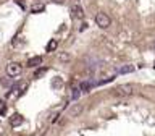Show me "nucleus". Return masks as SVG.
Segmentation results:
<instances>
[{"label": "nucleus", "mask_w": 155, "mask_h": 136, "mask_svg": "<svg viewBox=\"0 0 155 136\" xmlns=\"http://www.w3.org/2000/svg\"><path fill=\"white\" fill-rule=\"evenodd\" d=\"M95 23H97V26L99 28H102V29H107L111 24V19H110V16L107 13H104V12H99L95 15Z\"/></svg>", "instance_id": "1"}, {"label": "nucleus", "mask_w": 155, "mask_h": 136, "mask_svg": "<svg viewBox=\"0 0 155 136\" xmlns=\"http://www.w3.org/2000/svg\"><path fill=\"white\" fill-rule=\"evenodd\" d=\"M133 94V86L131 84H120L113 89V96L116 97H126Z\"/></svg>", "instance_id": "2"}, {"label": "nucleus", "mask_w": 155, "mask_h": 136, "mask_svg": "<svg viewBox=\"0 0 155 136\" xmlns=\"http://www.w3.org/2000/svg\"><path fill=\"white\" fill-rule=\"evenodd\" d=\"M21 71H23V66L19 65V63H16V62H12V63H8V65H7V75L10 78L19 76V75H21Z\"/></svg>", "instance_id": "3"}, {"label": "nucleus", "mask_w": 155, "mask_h": 136, "mask_svg": "<svg viewBox=\"0 0 155 136\" xmlns=\"http://www.w3.org/2000/svg\"><path fill=\"white\" fill-rule=\"evenodd\" d=\"M71 13H73V18H76V19H82L84 18V10H82L81 5H73V8H71Z\"/></svg>", "instance_id": "4"}, {"label": "nucleus", "mask_w": 155, "mask_h": 136, "mask_svg": "<svg viewBox=\"0 0 155 136\" xmlns=\"http://www.w3.org/2000/svg\"><path fill=\"white\" fill-rule=\"evenodd\" d=\"M42 63V57L41 55H34V57H31L28 60V63H26V66H29V68H34V66H39Z\"/></svg>", "instance_id": "5"}, {"label": "nucleus", "mask_w": 155, "mask_h": 136, "mask_svg": "<svg viewBox=\"0 0 155 136\" xmlns=\"http://www.w3.org/2000/svg\"><path fill=\"white\" fill-rule=\"evenodd\" d=\"M23 121H24V118H23L19 114H13V117L10 118V125H12L13 128H16V126L23 125Z\"/></svg>", "instance_id": "6"}, {"label": "nucleus", "mask_w": 155, "mask_h": 136, "mask_svg": "<svg viewBox=\"0 0 155 136\" xmlns=\"http://www.w3.org/2000/svg\"><path fill=\"white\" fill-rule=\"evenodd\" d=\"M61 86H63V78L55 76V78L52 80V87H53V89H60Z\"/></svg>", "instance_id": "7"}, {"label": "nucleus", "mask_w": 155, "mask_h": 136, "mask_svg": "<svg viewBox=\"0 0 155 136\" xmlns=\"http://www.w3.org/2000/svg\"><path fill=\"white\" fill-rule=\"evenodd\" d=\"M57 47H58V41L57 39H52V41L45 46V52H53Z\"/></svg>", "instance_id": "8"}, {"label": "nucleus", "mask_w": 155, "mask_h": 136, "mask_svg": "<svg viewBox=\"0 0 155 136\" xmlns=\"http://www.w3.org/2000/svg\"><path fill=\"white\" fill-rule=\"evenodd\" d=\"M131 71H134V66L133 65H124V66H121L116 70V73H120V75H124V73H131Z\"/></svg>", "instance_id": "9"}, {"label": "nucleus", "mask_w": 155, "mask_h": 136, "mask_svg": "<svg viewBox=\"0 0 155 136\" xmlns=\"http://www.w3.org/2000/svg\"><path fill=\"white\" fill-rule=\"evenodd\" d=\"M81 112H82V105H74L70 112H68V115H70V117H76V115H79Z\"/></svg>", "instance_id": "10"}, {"label": "nucleus", "mask_w": 155, "mask_h": 136, "mask_svg": "<svg viewBox=\"0 0 155 136\" xmlns=\"http://www.w3.org/2000/svg\"><path fill=\"white\" fill-rule=\"evenodd\" d=\"M79 89H81V92H89V89H91V83H89V81H84V83H81Z\"/></svg>", "instance_id": "11"}, {"label": "nucleus", "mask_w": 155, "mask_h": 136, "mask_svg": "<svg viewBox=\"0 0 155 136\" xmlns=\"http://www.w3.org/2000/svg\"><path fill=\"white\" fill-rule=\"evenodd\" d=\"M45 73H47V68H39V70H36V73H34V78H42Z\"/></svg>", "instance_id": "12"}, {"label": "nucleus", "mask_w": 155, "mask_h": 136, "mask_svg": "<svg viewBox=\"0 0 155 136\" xmlns=\"http://www.w3.org/2000/svg\"><path fill=\"white\" fill-rule=\"evenodd\" d=\"M81 96V89L79 87H73V96H71V99L73 100H78V97Z\"/></svg>", "instance_id": "13"}, {"label": "nucleus", "mask_w": 155, "mask_h": 136, "mask_svg": "<svg viewBox=\"0 0 155 136\" xmlns=\"http://www.w3.org/2000/svg\"><path fill=\"white\" fill-rule=\"evenodd\" d=\"M58 58H60V60L61 62H70V53H68V52H65V53H60V55H58Z\"/></svg>", "instance_id": "14"}, {"label": "nucleus", "mask_w": 155, "mask_h": 136, "mask_svg": "<svg viewBox=\"0 0 155 136\" xmlns=\"http://www.w3.org/2000/svg\"><path fill=\"white\" fill-rule=\"evenodd\" d=\"M31 12H32V13H37V12L41 13V12H44V5H34V7L31 8Z\"/></svg>", "instance_id": "15"}, {"label": "nucleus", "mask_w": 155, "mask_h": 136, "mask_svg": "<svg viewBox=\"0 0 155 136\" xmlns=\"http://www.w3.org/2000/svg\"><path fill=\"white\" fill-rule=\"evenodd\" d=\"M5 112H7V105L3 102H0V115H5Z\"/></svg>", "instance_id": "16"}, {"label": "nucleus", "mask_w": 155, "mask_h": 136, "mask_svg": "<svg viewBox=\"0 0 155 136\" xmlns=\"http://www.w3.org/2000/svg\"><path fill=\"white\" fill-rule=\"evenodd\" d=\"M57 118H58V114H53L50 118H48V121H52V123H53V121H57Z\"/></svg>", "instance_id": "17"}, {"label": "nucleus", "mask_w": 155, "mask_h": 136, "mask_svg": "<svg viewBox=\"0 0 155 136\" xmlns=\"http://www.w3.org/2000/svg\"><path fill=\"white\" fill-rule=\"evenodd\" d=\"M55 2H57V3H61V2H63V0H55Z\"/></svg>", "instance_id": "18"}, {"label": "nucleus", "mask_w": 155, "mask_h": 136, "mask_svg": "<svg viewBox=\"0 0 155 136\" xmlns=\"http://www.w3.org/2000/svg\"><path fill=\"white\" fill-rule=\"evenodd\" d=\"M153 49H155V42H153Z\"/></svg>", "instance_id": "19"}]
</instances>
